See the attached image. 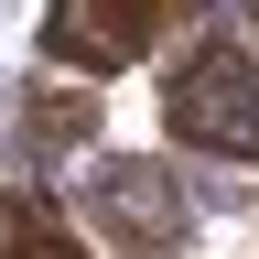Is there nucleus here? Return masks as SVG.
<instances>
[{"mask_svg": "<svg viewBox=\"0 0 259 259\" xmlns=\"http://www.w3.org/2000/svg\"><path fill=\"white\" fill-rule=\"evenodd\" d=\"M162 119H173L184 151L259 162V44H194L162 87Z\"/></svg>", "mask_w": 259, "mask_h": 259, "instance_id": "f257e3e1", "label": "nucleus"}, {"mask_svg": "<svg viewBox=\"0 0 259 259\" xmlns=\"http://www.w3.org/2000/svg\"><path fill=\"white\" fill-rule=\"evenodd\" d=\"M216 0H44V54L76 65V76H119V65H141L162 32L205 22Z\"/></svg>", "mask_w": 259, "mask_h": 259, "instance_id": "f03ea898", "label": "nucleus"}, {"mask_svg": "<svg viewBox=\"0 0 259 259\" xmlns=\"http://www.w3.org/2000/svg\"><path fill=\"white\" fill-rule=\"evenodd\" d=\"M97 227H108L119 248H173L184 238L173 173H162V162H97Z\"/></svg>", "mask_w": 259, "mask_h": 259, "instance_id": "7ed1b4c3", "label": "nucleus"}, {"mask_svg": "<svg viewBox=\"0 0 259 259\" xmlns=\"http://www.w3.org/2000/svg\"><path fill=\"white\" fill-rule=\"evenodd\" d=\"M0 259H87L44 194H0Z\"/></svg>", "mask_w": 259, "mask_h": 259, "instance_id": "20e7f679", "label": "nucleus"}]
</instances>
